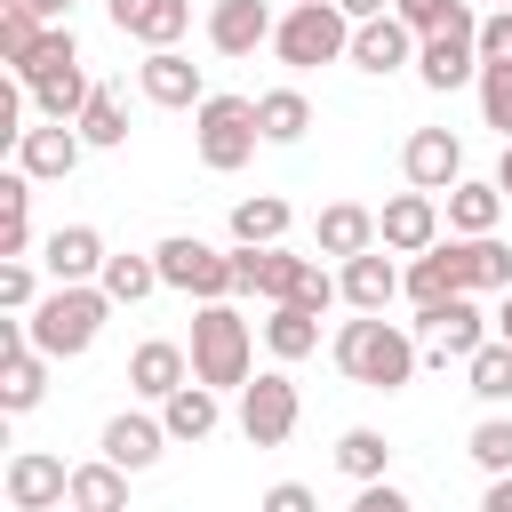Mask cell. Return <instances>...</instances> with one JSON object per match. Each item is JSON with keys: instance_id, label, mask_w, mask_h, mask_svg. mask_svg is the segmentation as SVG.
<instances>
[{"instance_id": "49", "label": "cell", "mask_w": 512, "mask_h": 512, "mask_svg": "<svg viewBox=\"0 0 512 512\" xmlns=\"http://www.w3.org/2000/svg\"><path fill=\"white\" fill-rule=\"evenodd\" d=\"M480 512H512V480H488V496H480Z\"/></svg>"}, {"instance_id": "32", "label": "cell", "mask_w": 512, "mask_h": 512, "mask_svg": "<svg viewBox=\"0 0 512 512\" xmlns=\"http://www.w3.org/2000/svg\"><path fill=\"white\" fill-rule=\"evenodd\" d=\"M264 344H272V360H304V352L320 344V312H304V304H272Z\"/></svg>"}, {"instance_id": "7", "label": "cell", "mask_w": 512, "mask_h": 512, "mask_svg": "<svg viewBox=\"0 0 512 512\" xmlns=\"http://www.w3.org/2000/svg\"><path fill=\"white\" fill-rule=\"evenodd\" d=\"M240 432H248V448H280L296 432V384L280 368L256 376V384H240Z\"/></svg>"}, {"instance_id": "14", "label": "cell", "mask_w": 512, "mask_h": 512, "mask_svg": "<svg viewBox=\"0 0 512 512\" xmlns=\"http://www.w3.org/2000/svg\"><path fill=\"white\" fill-rule=\"evenodd\" d=\"M184 384H192V352H184V344L152 336V344L128 352V392H144V400H176Z\"/></svg>"}, {"instance_id": "25", "label": "cell", "mask_w": 512, "mask_h": 512, "mask_svg": "<svg viewBox=\"0 0 512 512\" xmlns=\"http://www.w3.org/2000/svg\"><path fill=\"white\" fill-rule=\"evenodd\" d=\"M408 296H416V312H432V304H448V296H464V272H456V248H424L416 264H408V280H400Z\"/></svg>"}, {"instance_id": "33", "label": "cell", "mask_w": 512, "mask_h": 512, "mask_svg": "<svg viewBox=\"0 0 512 512\" xmlns=\"http://www.w3.org/2000/svg\"><path fill=\"white\" fill-rule=\"evenodd\" d=\"M256 128H264V144H296L312 128V104L296 88H272V96H256Z\"/></svg>"}, {"instance_id": "22", "label": "cell", "mask_w": 512, "mask_h": 512, "mask_svg": "<svg viewBox=\"0 0 512 512\" xmlns=\"http://www.w3.org/2000/svg\"><path fill=\"white\" fill-rule=\"evenodd\" d=\"M160 440H168V424H152V416H112V424H104V464L152 472V464H160Z\"/></svg>"}, {"instance_id": "15", "label": "cell", "mask_w": 512, "mask_h": 512, "mask_svg": "<svg viewBox=\"0 0 512 512\" xmlns=\"http://www.w3.org/2000/svg\"><path fill=\"white\" fill-rule=\"evenodd\" d=\"M272 8L264 0H216L208 8V48L216 56H256V40H272Z\"/></svg>"}, {"instance_id": "29", "label": "cell", "mask_w": 512, "mask_h": 512, "mask_svg": "<svg viewBox=\"0 0 512 512\" xmlns=\"http://www.w3.org/2000/svg\"><path fill=\"white\" fill-rule=\"evenodd\" d=\"M216 416H224V408H216V392H208V384H184L176 400H160L168 440H208V432H216Z\"/></svg>"}, {"instance_id": "50", "label": "cell", "mask_w": 512, "mask_h": 512, "mask_svg": "<svg viewBox=\"0 0 512 512\" xmlns=\"http://www.w3.org/2000/svg\"><path fill=\"white\" fill-rule=\"evenodd\" d=\"M496 192H512V144H504V160H496Z\"/></svg>"}, {"instance_id": "38", "label": "cell", "mask_w": 512, "mask_h": 512, "mask_svg": "<svg viewBox=\"0 0 512 512\" xmlns=\"http://www.w3.org/2000/svg\"><path fill=\"white\" fill-rule=\"evenodd\" d=\"M464 448H472V464H480L488 480H512V424H504V416H480Z\"/></svg>"}, {"instance_id": "18", "label": "cell", "mask_w": 512, "mask_h": 512, "mask_svg": "<svg viewBox=\"0 0 512 512\" xmlns=\"http://www.w3.org/2000/svg\"><path fill=\"white\" fill-rule=\"evenodd\" d=\"M80 144H88V136H80V128H64V120L24 128V136H16V168H24L32 184H40V176H72V168H80Z\"/></svg>"}, {"instance_id": "45", "label": "cell", "mask_w": 512, "mask_h": 512, "mask_svg": "<svg viewBox=\"0 0 512 512\" xmlns=\"http://www.w3.org/2000/svg\"><path fill=\"white\" fill-rule=\"evenodd\" d=\"M0 304L8 312H32V272L24 264H0Z\"/></svg>"}, {"instance_id": "51", "label": "cell", "mask_w": 512, "mask_h": 512, "mask_svg": "<svg viewBox=\"0 0 512 512\" xmlns=\"http://www.w3.org/2000/svg\"><path fill=\"white\" fill-rule=\"evenodd\" d=\"M496 336H504V344H512V296H504V312H496Z\"/></svg>"}, {"instance_id": "37", "label": "cell", "mask_w": 512, "mask_h": 512, "mask_svg": "<svg viewBox=\"0 0 512 512\" xmlns=\"http://www.w3.org/2000/svg\"><path fill=\"white\" fill-rule=\"evenodd\" d=\"M464 384H472L480 400H512V344H504V336L480 344V352L464 360Z\"/></svg>"}, {"instance_id": "23", "label": "cell", "mask_w": 512, "mask_h": 512, "mask_svg": "<svg viewBox=\"0 0 512 512\" xmlns=\"http://www.w3.org/2000/svg\"><path fill=\"white\" fill-rule=\"evenodd\" d=\"M368 248H376V216H368L360 200H328V208H320V256H344V264H352V256H368Z\"/></svg>"}, {"instance_id": "36", "label": "cell", "mask_w": 512, "mask_h": 512, "mask_svg": "<svg viewBox=\"0 0 512 512\" xmlns=\"http://www.w3.org/2000/svg\"><path fill=\"white\" fill-rule=\"evenodd\" d=\"M96 288H104V296H112V304H144V296H152V288H160V264H152V256H112V264H104V280H96Z\"/></svg>"}, {"instance_id": "44", "label": "cell", "mask_w": 512, "mask_h": 512, "mask_svg": "<svg viewBox=\"0 0 512 512\" xmlns=\"http://www.w3.org/2000/svg\"><path fill=\"white\" fill-rule=\"evenodd\" d=\"M256 512H320V496L304 488V480H280V488H264V504Z\"/></svg>"}, {"instance_id": "10", "label": "cell", "mask_w": 512, "mask_h": 512, "mask_svg": "<svg viewBox=\"0 0 512 512\" xmlns=\"http://www.w3.org/2000/svg\"><path fill=\"white\" fill-rule=\"evenodd\" d=\"M416 328L432 336V368H448V360H472V352L488 344V320L472 312V296H448V304L416 312Z\"/></svg>"}, {"instance_id": "31", "label": "cell", "mask_w": 512, "mask_h": 512, "mask_svg": "<svg viewBox=\"0 0 512 512\" xmlns=\"http://www.w3.org/2000/svg\"><path fill=\"white\" fill-rule=\"evenodd\" d=\"M496 216H504V192H496V184H456V192H448V224H456L464 240H488Z\"/></svg>"}, {"instance_id": "48", "label": "cell", "mask_w": 512, "mask_h": 512, "mask_svg": "<svg viewBox=\"0 0 512 512\" xmlns=\"http://www.w3.org/2000/svg\"><path fill=\"white\" fill-rule=\"evenodd\" d=\"M352 24H376V16H392V0H336Z\"/></svg>"}, {"instance_id": "26", "label": "cell", "mask_w": 512, "mask_h": 512, "mask_svg": "<svg viewBox=\"0 0 512 512\" xmlns=\"http://www.w3.org/2000/svg\"><path fill=\"white\" fill-rule=\"evenodd\" d=\"M448 248H456L464 296H472V288H504V296H512V248H504L496 232H488V240H448Z\"/></svg>"}, {"instance_id": "3", "label": "cell", "mask_w": 512, "mask_h": 512, "mask_svg": "<svg viewBox=\"0 0 512 512\" xmlns=\"http://www.w3.org/2000/svg\"><path fill=\"white\" fill-rule=\"evenodd\" d=\"M248 360H256V336L232 304H200L192 312V384L224 392V384H248Z\"/></svg>"}, {"instance_id": "46", "label": "cell", "mask_w": 512, "mask_h": 512, "mask_svg": "<svg viewBox=\"0 0 512 512\" xmlns=\"http://www.w3.org/2000/svg\"><path fill=\"white\" fill-rule=\"evenodd\" d=\"M352 512H416V504H408L400 488H384V480H368V488L352 496Z\"/></svg>"}, {"instance_id": "17", "label": "cell", "mask_w": 512, "mask_h": 512, "mask_svg": "<svg viewBox=\"0 0 512 512\" xmlns=\"http://www.w3.org/2000/svg\"><path fill=\"white\" fill-rule=\"evenodd\" d=\"M136 80H144V96H152V104H168V112H184V104L200 112V104H208V96H200V64H192V56H176V48H152V56L136 64Z\"/></svg>"}, {"instance_id": "34", "label": "cell", "mask_w": 512, "mask_h": 512, "mask_svg": "<svg viewBox=\"0 0 512 512\" xmlns=\"http://www.w3.org/2000/svg\"><path fill=\"white\" fill-rule=\"evenodd\" d=\"M336 464H344V472L368 488V480H384V464H392V440H384V432H368V424H352V432L336 440Z\"/></svg>"}, {"instance_id": "16", "label": "cell", "mask_w": 512, "mask_h": 512, "mask_svg": "<svg viewBox=\"0 0 512 512\" xmlns=\"http://www.w3.org/2000/svg\"><path fill=\"white\" fill-rule=\"evenodd\" d=\"M416 80H424V88H464V80H480V40H464V32L416 40Z\"/></svg>"}, {"instance_id": "30", "label": "cell", "mask_w": 512, "mask_h": 512, "mask_svg": "<svg viewBox=\"0 0 512 512\" xmlns=\"http://www.w3.org/2000/svg\"><path fill=\"white\" fill-rule=\"evenodd\" d=\"M72 504L80 512H128V472L120 464H72Z\"/></svg>"}, {"instance_id": "52", "label": "cell", "mask_w": 512, "mask_h": 512, "mask_svg": "<svg viewBox=\"0 0 512 512\" xmlns=\"http://www.w3.org/2000/svg\"><path fill=\"white\" fill-rule=\"evenodd\" d=\"M56 512H80V504H56Z\"/></svg>"}, {"instance_id": "21", "label": "cell", "mask_w": 512, "mask_h": 512, "mask_svg": "<svg viewBox=\"0 0 512 512\" xmlns=\"http://www.w3.org/2000/svg\"><path fill=\"white\" fill-rule=\"evenodd\" d=\"M400 280H408V272H400L384 248H368V256H352V264H344V280H336V288H344V304H352V312H384V304L400 296Z\"/></svg>"}, {"instance_id": "41", "label": "cell", "mask_w": 512, "mask_h": 512, "mask_svg": "<svg viewBox=\"0 0 512 512\" xmlns=\"http://www.w3.org/2000/svg\"><path fill=\"white\" fill-rule=\"evenodd\" d=\"M40 16H24V8H0V64H24L32 48H40Z\"/></svg>"}, {"instance_id": "28", "label": "cell", "mask_w": 512, "mask_h": 512, "mask_svg": "<svg viewBox=\"0 0 512 512\" xmlns=\"http://www.w3.org/2000/svg\"><path fill=\"white\" fill-rule=\"evenodd\" d=\"M280 232H288V200L280 192H256V200L232 208V240L240 248H280Z\"/></svg>"}, {"instance_id": "40", "label": "cell", "mask_w": 512, "mask_h": 512, "mask_svg": "<svg viewBox=\"0 0 512 512\" xmlns=\"http://www.w3.org/2000/svg\"><path fill=\"white\" fill-rule=\"evenodd\" d=\"M480 120L504 128V144H512V64H480Z\"/></svg>"}, {"instance_id": "8", "label": "cell", "mask_w": 512, "mask_h": 512, "mask_svg": "<svg viewBox=\"0 0 512 512\" xmlns=\"http://www.w3.org/2000/svg\"><path fill=\"white\" fill-rule=\"evenodd\" d=\"M40 392H48V360L32 352L24 320H8V328H0V408L24 416V408H40Z\"/></svg>"}, {"instance_id": "24", "label": "cell", "mask_w": 512, "mask_h": 512, "mask_svg": "<svg viewBox=\"0 0 512 512\" xmlns=\"http://www.w3.org/2000/svg\"><path fill=\"white\" fill-rule=\"evenodd\" d=\"M24 248H32V176L8 168V176H0V256L24 264Z\"/></svg>"}, {"instance_id": "53", "label": "cell", "mask_w": 512, "mask_h": 512, "mask_svg": "<svg viewBox=\"0 0 512 512\" xmlns=\"http://www.w3.org/2000/svg\"><path fill=\"white\" fill-rule=\"evenodd\" d=\"M496 8H512V0H496Z\"/></svg>"}, {"instance_id": "6", "label": "cell", "mask_w": 512, "mask_h": 512, "mask_svg": "<svg viewBox=\"0 0 512 512\" xmlns=\"http://www.w3.org/2000/svg\"><path fill=\"white\" fill-rule=\"evenodd\" d=\"M152 264H160V288H184V296H200V304H224L240 280H232V256H216L208 240H192V232H168L160 248H152Z\"/></svg>"}, {"instance_id": "42", "label": "cell", "mask_w": 512, "mask_h": 512, "mask_svg": "<svg viewBox=\"0 0 512 512\" xmlns=\"http://www.w3.org/2000/svg\"><path fill=\"white\" fill-rule=\"evenodd\" d=\"M448 8H456V0H392V16H400L416 40H432V32L448 24Z\"/></svg>"}, {"instance_id": "9", "label": "cell", "mask_w": 512, "mask_h": 512, "mask_svg": "<svg viewBox=\"0 0 512 512\" xmlns=\"http://www.w3.org/2000/svg\"><path fill=\"white\" fill-rule=\"evenodd\" d=\"M400 168H408L416 192H456V184H464V144H456L448 128H416V136L400 144Z\"/></svg>"}, {"instance_id": "5", "label": "cell", "mask_w": 512, "mask_h": 512, "mask_svg": "<svg viewBox=\"0 0 512 512\" xmlns=\"http://www.w3.org/2000/svg\"><path fill=\"white\" fill-rule=\"evenodd\" d=\"M192 136H200V168H216V176L248 168L256 144H264V128H256V96H208V104L192 112Z\"/></svg>"}, {"instance_id": "27", "label": "cell", "mask_w": 512, "mask_h": 512, "mask_svg": "<svg viewBox=\"0 0 512 512\" xmlns=\"http://www.w3.org/2000/svg\"><path fill=\"white\" fill-rule=\"evenodd\" d=\"M16 88H24V80H16ZM88 96H96V80H88L80 64H64V72H48V80H32V104H40L48 120H64V128H72V120L88 112Z\"/></svg>"}, {"instance_id": "12", "label": "cell", "mask_w": 512, "mask_h": 512, "mask_svg": "<svg viewBox=\"0 0 512 512\" xmlns=\"http://www.w3.org/2000/svg\"><path fill=\"white\" fill-rule=\"evenodd\" d=\"M376 240H384V248H400V256H424V248H440V208H432V192H400V200H384V216H376Z\"/></svg>"}, {"instance_id": "4", "label": "cell", "mask_w": 512, "mask_h": 512, "mask_svg": "<svg viewBox=\"0 0 512 512\" xmlns=\"http://www.w3.org/2000/svg\"><path fill=\"white\" fill-rule=\"evenodd\" d=\"M352 16L336 8V0H296L288 16H280V32H272V48H280V64L288 72H312V64H336V56H352Z\"/></svg>"}, {"instance_id": "20", "label": "cell", "mask_w": 512, "mask_h": 512, "mask_svg": "<svg viewBox=\"0 0 512 512\" xmlns=\"http://www.w3.org/2000/svg\"><path fill=\"white\" fill-rule=\"evenodd\" d=\"M352 64L384 80V72H400V64H416V32H408L400 16H376V24H360V32H352Z\"/></svg>"}, {"instance_id": "2", "label": "cell", "mask_w": 512, "mask_h": 512, "mask_svg": "<svg viewBox=\"0 0 512 512\" xmlns=\"http://www.w3.org/2000/svg\"><path fill=\"white\" fill-rule=\"evenodd\" d=\"M104 312H112V296H104V288H56L48 304H32V312H24V336H32V352H40V360H72V352H88V344H96Z\"/></svg>"}, {"instance_id": "13", "label": "cell", "mask_w": 512, "mask_h": 512, "mask_svg": "<svg viewBox=\"0 0 512 512\" xmlns=\"http://www.w3.org/2000/svg\"><path fill=\"white\" fill-rule=\"evenodd\" d=\"M48 272H56V288H88V280H104V240H96V224H56L48 232V256H40Z\"/></svg>"}, {"instance_id": "11", "label": "cell", "mask_w": 512, "mask_h": 512, "mask_svg": "<svg viewBox=\"0 0 512 512\" xmlns=\"http://www.w3.org/2000/svg\"><path fill=\"white\" fill-rule=\"evenodd\" d=\"M8 504H16V512H56V504H72V472H64V456L24 448V456L8 464Z\"/></svg>"}, {"instance_id": "39", "label": "cell", "mask_w": 512, "mask_h": 512, "mask_svg": "<svg viewBox=\"0 0 512 512\" xmlns=\"http://www.w3.org/2000/svg\"><path fill=\"white\" fill-rule=\"evenodd\" d=\"M64 64H80V40H72L64 24H48V32H40V48H32L24 64H16V80L32 88V80H48V72H64Z\"/></svg>"}, {"instance_id": "1", "label": "cell", "mask_w": 512, "mask_h": 512, "mask_svg": "<svg viewBox=\"0 0 512 512\" xmlns=\"http://www.w3.org/2000/svg\"><path fill=\"white\" fill-rule=\"evenodd\" d=\"M336 368H344L352 384H368V392H400V384L416 376V336L392 328L384 312H360V320L336 328Z\"/></svg>"}, {"instance_id": "19", "label": "cell", "mask_w": 512, "mask_h": 512, "mask_svg": "<svg viewBox=\"0 0 512 512\" xmlns=\"http://www.w3.org/2000/svg\"><path fill=\"white\" fill-rule=\"evenodd\" d=\"M112 24L144 48H176L184 24H192V0H112Z\"/></svg>"}, {"instance_id": "47", "label": "cell", "mask_w": 512, "mask_h": 512, "mask_svg": "<svg viewBox=\"0 0 512 512\" xmlns=\"http://www.w3.org/2000/svg\"><path fill=\"white\" fill-rule=\"evenodd\" d=\"M0 8H24V16H40V24H64L72 0H0Z\"/></svg>"}, {"instance_id": "35", "label": "cell", "mask_w": 512, "mask_h": 512, "mask_svg": "<svg viewBox=\"0 0 512 512\" xmlns=\"http://www.w3.org/2000/svg\"><path fill=\"white\" fill-rule=\"evenodd\" d=\"M72 128H80L88 144H104V152H112V144H128V104H120V88H96V96H88V112H80Z\"/></svg>"}, {"instance_id": "43", "label": "cell", "mask_w": 512, "mask_h": 512, "mask_svg": "<svg viewBox=\"0 0 512 512\" xmlns=\"http://www.w3.org/2000/svg\"><path fill=\"white\" fill-rule=\"evenodd\" d=\"M480 64H512V8L480 16Z\"/></svg>"}]
</instances>
